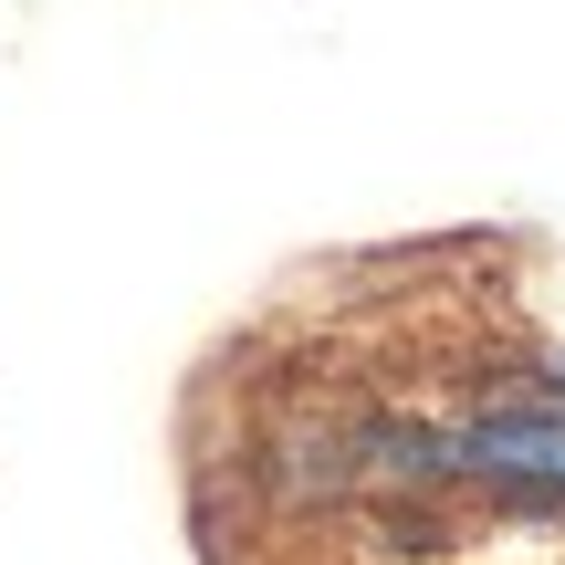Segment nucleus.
Wrapping results in <instances>:
<instances>
[{
  "label": "nucleus",
  "mask_w": 565,
  "mask_h": 565,
  "mask_svg": "<svg viewBox=\"0 0 565 565\" xmlns=\"http://www.w3.org/2000/svg\"><path fill=\"white\" fill-rule=\"evenodd\" d=\"M450 461L482 471V482H545V492H565V419H524V408L471 419L461 440H450Z\"/></svg>",
  "instance_id": "f257e3e1"
}]
</instances>
